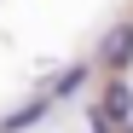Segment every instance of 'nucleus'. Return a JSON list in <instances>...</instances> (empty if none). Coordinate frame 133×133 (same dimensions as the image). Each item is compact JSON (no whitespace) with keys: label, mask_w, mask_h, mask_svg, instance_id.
Listing matches in <instances>:
<instances>
[{"label":"nucleus","mask_w":133,"mask_h":133,"mask_svg":"<svg viewBox=\"0 0 133 133\" xmlns=\"http://www.w3.org/2000/svg\"><path fill=\"white\" fill-rule=\"evenodd\" d=\"M127 58H133V23L110 29V35H104V46H98V64H110V70H122Z\"/></svg>","instance_id":"1"},{"label":"nucleus","mask_w":133,"mask_h":133,"mask_svg":"<svg viewBox=\"0 0 133 133\" xmlns=\"http://www.w3.org/2000/svg\"><path fill=\"white\" fill-rule=\"evenodd\" d=\"M104 116L116 122V127H127V116H133V93H127V81H110V93H104Z\"/></svg>","instance_id":"2"},{"label":"nucleus","mask_w":133,"mask_h":133,"mask_svg":"<svg viewBox=\"0 0 133 133\" xmlns=\"http://www.w3.org/2000/svg\"><path fill=\"white\" fill-rule=\"evenodd\" d=\"M46 104H52V98H35V104H23V110H12V116L0 122V133H23V127H35L41 116H46Z\"/></svg>","instance_id":"3"},{"label":"nucleus","mask_w":133,"mask_h":133,"mask_svg":"<svg viewBox=\"0 0 133 133\" xmlns=\"http://www.w3.org/2000/svg\"><path fill=\"white\" fill-rule=\"evenodd\" d=\"M81 81H87V64H70V70H58V81H52V93H46V98H70Z\"/></svg>","instance_id":"4"}]
</instances>
